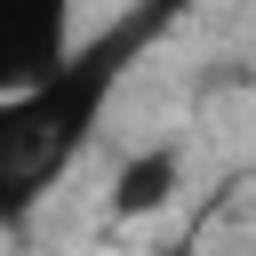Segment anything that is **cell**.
Masks as SVG:
<instances>
[{
	"label": "cell",
	"instance_id": "1",
	"mask_svg": "<svg viewBox=\"0 0 256 256\" xmlns=\"http://www.w3.org/2000/svg\"><path fill=\"white\" fill-rule=\"evenodd\" d=\"M176 8H184V0H128V16H112V24L88 32V40H72V56H64L48 80L0 96V224H24V216L48 200V184L88 152L104 104H112L120 80L136 72V56L176 24Z\"/></svg>",
	"mask_w": 256,
	"mask_h": 256
},
{
	"label": "cell",
	"instance_id": "2",
	"mask_svg": "<svg viewBox=\"0 0 256 256\" xmlns=\"http://www.w3.org/2000/svg\"><path fill=\"white\" fill-rule=\"evenodd\" d=\"M72 56V0H0V96L48 80Z\"/></svg>",
	"mask_w": 256,
	"mask_h": 256
},
{
	"label": "cell",
	"instance_id": "3",
	"mask_svg": "<svg viewBox=\"0 0 256 256\" xmlns=\"http://www.w3.org/2000/svg\"><path fill=\"white\" fill-rule=\"evenodd\" d=\"M176 176H184V152H176V144H144V152H128V160H120V176H112L104 208H112V216H152V208H168Z\"/></svg>",
	"mask_w": 256,
	"mask_h": 256
}]
</instances>
